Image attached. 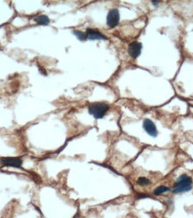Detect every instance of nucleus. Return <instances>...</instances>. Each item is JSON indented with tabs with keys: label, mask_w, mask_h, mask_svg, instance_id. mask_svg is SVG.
<instances>
[{
	"label": "nucleus",
	"mask_w": 193,
	"mask_h": 218,
	"mask_svg": "<svg viewBox=\"0 0 193 218\" xmlns=\"http://www.w3.org/2000/svg\"><path fill=\"white\" fill-rule=\"evenodd\" d=\"M120 22V13L118 9H112L109 11L107 17V24L110 28H114L118 25Z\"/></svg>",
	"instance_id": "20e7f679"
},
{
	"label": "nucleus",
	"mask_w": 193,
	"mask_h": 218,
	"mask_svg": "<svg viewBox=\"0 0 193 218\" xmlns=\"http://www.w3.org/2000/svg\"><path fill=\"white\" fill-rule=\"evenodd\" d=\"M191 184L192 179L186 174H182L177 179L172 190L173 193H182L190 191L191 189Z\"/></svg>",
	"instance_id": "f257e3e1"
},
{
	"label": "nucleus",
	"mask_w": 193,
	"mask_h": 218,
	"mask_svg": "<svg viewBox=\"0 0 193 218\" xmlns=\"http://www.w3.org/2000/svg\"><path fill=\"white\" fill-rule=\"evenodd\" d=\"M34 22L39 24V25H48L50 23V19L48 18V16L45 15V14H39V15H37L33 18Z\"/></svg>",
	"instance_id": "6e6552de"
},
{
	"label": "nucleus",
	"mask_w": 193,
	"mask_h": 218,
	"mask_svg": "<svg viewBox=\"0 0 193 218\" xmlns=\"http://www.w3.org/2000/svg\"><path fill=\"white\" fill-rule=\"evenodd\" d=\"M152 4H153L154 5H158L159 2H158V1H152Z\"/></svg>",
	"instance_id": "ddd939ff"
},
{
	"label": "nucleus",
	"mask_w": 193,
	"mask_h": 218,
	"mask_svg": "<svg viewBox=\"0 0 193 218\" xmlns=\"http://www.w3.org/2000/svg\"><path fill=\"white\" fill-rule=\"evenodd\" d=\"M73 33L77 37L78 39H80V40H81V41H84V40L88 39V37L86 35V32H80V31H76V30H74V31L73 32Z\"/></svg>",
	"instance_id": "9d476101"
},
{
	"label": "nucleus",
	"mask_w": 193,
	"mask_h": 218,
	"mask_svg": "<svg viewBox=\"0 0 193 218\" xmlns=\"http://www.w3.org/2000/svg\"><path fill=\"white\" fill-rule=\"evenodd\" d=\"M109 110V106L104 102H96L89 106L88 111L95 119H102Z\"/></svg>",
	"instance_id": "f03ea898"
},
{
	"label": "nucleus",
	"mask_w": 193,
	"mask_h": 218,
	"mask_svg": "<svg viewBox=\"0 0 193 218\" xmlns=\"http://www.w3.org/2000/svg\"><path fill=\"white\" fill-rule=\"evenodd\" d=\"M141 49H142V44L137 41L131 42L129 47H128V54L130 55V56L133 59H136L137 57L140 56V53H141Z\"/></svg>",
	"instance_id": "39448f33"
},
{
	"label": "nucleus",
	"mask_w": 193,
	"mask_h": 218,
	"mask_svg": "<svg viewBox=\"0 0 193 218\" xmlns=\"http://www.w3.org/2000/svg\"><path fill=\"white\" fill-rule=\"evenodd\" d=\"M38 67H39V73H41L42 75H44V76H46L47 75V72H46V70L43 68V67H41L39 65H38Z\"/></svg>",
	"instance_id": "f8f14e48"
},
{
	"label": "nucleus",
	"mask_w": 193,
	"mask_h": 218,
	"mask_svg": "<svg viewBox=\"0 0 193 218\" xmlns=\"http://www.w3.org/2000/svg\"><path fill=\"white\" fill-rule=\"evenodd\" d=\"M137 182H138V184L140 185V186H148V185L150 184V181H149L148 178H146V177H140V178L138 179Z\"/></svg>",
	"instance_id": "9b49d317"
},
{
	"label": "nucleus",
	"mask_w": 193,
	"mask_h": 218,
	"mask_svg": "<svg viewBox=\"0 0 193 218\" xmlns=\"http://www.w3.org/2000/svg\"><path fill=\"white\" fill-rule=\"evenodd\" d=\"M169 190H170V189L166 186H158L154 189V194L155 196H159V195L165 193Z\"/></svg>",
	"instance_id": "1a4fd4ad"
},
{
	"label": "nucleus",
	"mask_w": 193,
	"mask_h": 218,
	"mask_svg": "<svg viewBox=\"0 0 193 218\" xmlns=\"http://www.w3.org/2000/svg\"><path fill=\"white\" fill-rule=\"evenodd\" d=\"M142 126H143L144 131H145L149 136H151V137H153V138L157 137L158 132H157L156 127H155V123L151 121V120H149V119H145V120L143 121V125H142Z\"/></svg>",
	"instance_id": "423d86ee"
},
{
	"label": "nucleus",
	"mask_w": 193,
	"mask_h": 218,
	"mask_svg": "<svg viewBox=\"0 0 193 218\" xmlns=\"http://www.w3.org/2000/svg\"><path fill=\"white\" fill-rule=\"evenodd\" d=\"M86 35L88 37V39L89 40H99V39H104L107 40V38L103 35L101 32H99L98 31H96L94 29L91 28H88L86 30Z\"/></svg>",
	"instance_id": "0eeeda50"
},
{
	"label": "nucleus",
	"mask_w": 193,
	"mask_h": 218,
	"mask_svg": "<svg viewBox=\"0 0 193 218\" xmlns=\"http://www.w3.org/2000/svg\"><path fill=\"white\" fill-rule=\"evenodd\" d=\"M23 159L21 157H1L0 164L4 166H10V167H16L20 168L23 165Z\"/></svg>",
	"instance_id": "7ed1b4c3"
}]
</instances>
